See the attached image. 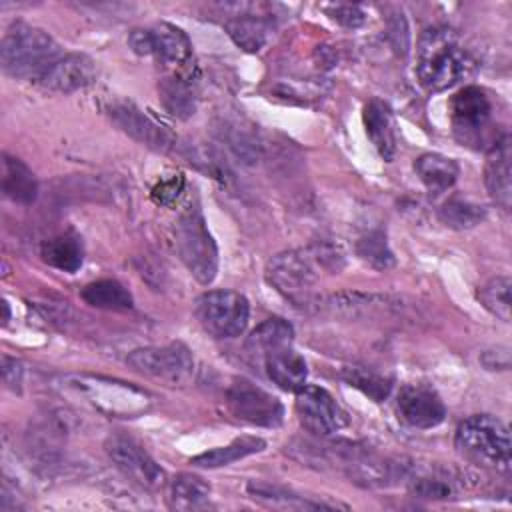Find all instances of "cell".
<instances>
[{
    "label": "cell",
    "mask_w": 512,
    "mask_h": 512,
    "mask_svg": "<svg viewBox=\"0 0 512 512\" xmlns=\"http://www.w3.org/2000/svg\"><path fill=\"white\" fill-rule=\"evenodd\" d=\"M188 158H190V162H192L198 170L206 172L208 176H212V178H216V180H220V182H226V180L230 178V172H228L226 162H224L212 148L196 146L194 150H190Z\"/></svg>",
    "instance_id": "obj_37"
},
{
    "label": "cell",
    "mask_w": 512,
    "mask_h": 512,
    "mask_svg": "<svg viewBox=\"0 0 512 512\" xmlns=\"http://www.w3.org/2000/svg\"><path fill=\"white\" fill-rule=\"evenodd\" d=\"M450 120L454 136L460 144L480 148L486 144L492 102L488 94L478 86H464L450 98Z\"/></svg>",
    "instance_id": "obj_9"
},
{
    "label": "cell",
    "mask_w": 512,
    "mask_h": 512,
    "mask_svg": "<svg viewBox=\"0 0 512 512\" xmlns=\"http://www.w3.org/2000/svg\"><path fill=\"white\" fill-rule=\"evenodd\" d=\"M456 482L448 474H420L412 478L410 490L418 498H432V500H442L454 496Z\"/></svg>",
    "instance_id": "obj_36"
},
{
    "label": "cell",
    "mask_w": 512,
    "mask_h": 512,
    "mask_svg": "<svg viewBox=\"0 0 512 512\" xmlns=\"http://www.w3.org/2000/svg\"><path fill=\"white\" fill-rule=\"evenodd\" d=\"M454 442L462 456L480 466L504 474L512 468L508 426L490 414H474L460 422Z\"/></svg>",
    "instance_id": "obj_4"
},
{
    "label": "cell",
    "mask_w": 512,
    "mask_h": 512,
    "mask_svg": "<svg viewBox=\"0 0 512 512\" xmlns=\"http://www.w3.org/2000/svg\"><path fill=\"white\" fill-rule=\"evenodd\" d=\"M362 120H364L366 134L374 144V148L378 150V154L386 162H392L396 156V132H394V118H392L390 106L378 98H372L364 106Z\"/></svg>",
    "instance_id": "obj_19"
},
{
    "label": "cell",
    "mask_w": 512,
    "mask_h": 512,
    "mask_svg": "<svg viewBox=\"0 0 512 512\" xmlns=\"http://www.w3.org/2000/svg\"><path fill=\"white\" fill-rule=\"evenodd\" d=\"M510 288L512 282L508 276H496L478 290L482 306L502 322H510Z\"/></svg>",
    "instance_id": "obj_34"
},
{
    "label": "cell",
    "mask_w": 512,
    "mask_h": 512,
    "mask_svg": "<svg viewBox=\"0 0 512 512\" xmlns=\"http://www.w3.org/2000/svg\"><path fill=\"white\" fill-rule=\"evenodd\" d=\"M2 194L16 204H32L38 196L34 172L10 154H2Z\"/></svg>",
    "instance_id": "obj_21"
},
{
    "label": "cell",
    "mask_w": 512,
    "mask_h": 512,
    "mask_svg": "<svg viewBox=\"0 0 512 512\" xmlns=\"http://www.w3.org/2000/svg\"><path fill=\"white\" fill-rule=\"evenodd\" d=\"M264 448H266V442L260 436H242V438L232 440L226 446H218V448H212L208 452H202V454L190 458V464H194L198 468H220V466H228L236 460H242L250 454H256Z\"/></svg>",
    "instance_id": "obj_26"
},
{
    "label": "cell",
    "mask_w": 512,
    "mask_h": 512,
    "mask_svg": "<svg viewBox=\"0 0 512 512\" xmlns=\"http://www.w3.org/2000/svg\"><path fill=\"white\" fill-rule=\"evenodd\" d=\"M0 372H2V380L4 384L14 390V392H20V384H22V374H24V368L22 364L16 360V358H10V356H2V366H0Z\"/></svg>",
    "instance_id": "obj_40"
},
{
    "label": "cell",
    "mask_w": 512,
    "mask_h": 512,
    "mask_svg": "<svg viewBox=\"0 0 512 512\" xmlns=\"http://www.w3.org/2000/svg\"><path fill=\"white\" fill-rule=\"evenodd\" d=\"M316 264L318 260L312 250H288L268 262L266 280L294 306H310L316 300L312 296V288L318 280Z\"/></svg>",
    "instance_id": "obj_6"
},
{
    "label": "cell",
    "mask_w": 512,
    "mask_h": 512,
    "mask_svg": "<svg viewBox=\"0 0 512 512\" xmlns=\"http://www.w3.org/2000/svg\"><path fill=\"white\" fill-rule=\"evenodd\" d=\"M96 78V64L90 56L72 52L56 58L38 78V84L52 92L70 94L86 88Z\"/></svg>",
    "instance_id": "obj_15"
},
{
    "label": "cell",
    "mask_w": 512,
    "mask_h": 512,
    "mask_svg": "<svg viewBox=\"0 0 512 512\" xmlns=\"http://www.w3.org/2000/svg\"><path fill=\"white\" fill-rule=\"evenodd\" d=\"M80 296L86 304L100 308V310L122 312V310H130L134 306V298L128 292V288L124 284H120L118 280H110V278L86 284L82 288Z\"/></svg>",
    "instance_id": "obj_29"
},
{
    "label": "cell",
    "mask_w": 512,
    "mask_h": 512,
    "mask_svg": "<svg viewBox=\"0 0 512 512\" xmlns=\"http://www.w3.org/2000/svg\"><path fill=\"white\" fill-rule=\"evenodd\" d=\"M226 406L238 420L254 426L276 428L284 420L282 402L274 394L244 378L234 380V384L226 390Z\"/></svg>",
    "instance_id": "obj_10"
},
{
    "label": "cell",
    "mask_w": 512,
    "mask_h": 512,
    "mask_svg": "<svg viewBox=\"0 0 512 512\" xmlns=\"http://www.w3.org/2000/svg\"><path fill=\"white\" fill-rule=\"evenodd\" d=\"M344 472L348 478L364 488H386L394 486L400 480L410 476V464L394 458L372 456L366 450H360L346 466Z\"/></svg>",
    "instance_id": "obj_16"
},
{
    "label": "cell",
    "mask_w": 512,
    "mask_h": 512,
    "mask_svg": "<svg viewBox=\"0 0 512 512\" xmlns=\"http://www.w3.org/2000/svg\"><path fill=\"white\" fill-rule=\"evenodd\" d=\"M438 216L448 228L468 230V228L478 226L486 218V210L480 204L452 198L442 204V208L438 210Z\"/></svg>",
    "instance_id": "obj_32"
},
{
    "label": "cell",
    "mask_w": 512,
    "mask_h": 512,
    "mask_svg": "<svg viewBox=\"0 0 512 512\" xmlns=\"http://www.w3.org/2000/svg\"><path fill=\"white\" fill-rule=\"evenodd\" d=\"M510 136L498 138L486 156L484 182L490 198L504 210L512 202V182H510Z\"/></svg>",
    "instance_id": "obj_18"
},
{
    "label": "cell",
    "mask_w": 512,
    "mask_h": 512,
    "mask_svg": "<svg viewBox=\"0 0 512 512\" xmlns=\"http://www.w3.org/2000/svg\"><path fill=\"white\" fill-rule=\"evenodd\" d=\"M164 108L176 118H190L196 112V86L188 76H166L158 84Z\"/></svg>",
    "instance_id": "obj_25"
},
{
    "label": "cell",
    "mask_w": 512,
    "mask_h": 512,
    "mask_svg": "<svg viewBox=\"0 0 512 512\" xmlns=\"http://www.w3.org/2000/svg\"><path fill=\"white\" fill-rule=\"evenodd\" d=\"M172 242L178 258L200 282L210 284L218 272V248L206 226L200 208H186L172 228Z\"/></svg>",
    "instance_id": "obj_5"
},
{
    "label": "cell",
    "mask_w": 512,
    "mask_h": 512,
    "mask_svg": "<svg viewBox=\"0 0 512 512\" xmlns=\"http://www.w3.org/2000/svg\"><path fill=\"white\" fill-rule=\"evenodd\" d=\"M106 454L114 466L138 486L158 490L166 484V474L160 464L136 440L128 436H112L106 440Z\"/></svg>",
    "instance_id": "obj_12"
},
{
    "label": "cell",
    "mask_w": 512,
    "mask_h": 512,
    "mask_svg": "<svg viewBox=\"0 0 512 512\" xmlns=\"http://www.w3.org/2000/svg\"><path fill=\"white\" fill-rule=\"evenodd\" d=\"M396 414L406 426L428 430L444 422L446 406L430 386L408 384L396 398Z\"/></svg>",
    "instance_id": "obj_14"
},
{
    "label": "cell",
    "mask_w": 512,
    "mask_h": 512,
    "mask_svg": "<svg viewBox=\"0 0 512 512\" xmlns=\"http://www.w3.org/2000/svg\"><path fill=\"white\" fill-rule=\"evenodd\" d=\"M222 136L244 162H254L258 158L260 140L252 128H246L238 122H226L222 128Z\"/></svg>",
    "instance_id": "obj_35"
},
{
    "label": "cell",
    "mask_w": 512,
    "mask_h": 512,
    "mask_svg": "<svg viewBox=\"0 0 512 512\" xmlns=\"http://www.w3.org/2000/svg\"><path fill=\"white\" fill-rule=\"evenodd\" d=\"M356 254L360 256V260H364L368 266H372L376 270H388L396 262V258L388 246L386 234L382 230H372V232L364 234L356 242Z\"/></svg>",
    "instance_id": "obj_33"
},
{
    "label": "cell",
    "mask_w": 512,
    "mask_h": 512,
    "mask_svg": "<svg viewBox=\"0 0 512 512\" xmlns=\"http://www.w3.org/2000/svg\"><path fill=\"white\" fill-rule=\"evenodd\" d=\"M196 318L214 338L240 336L250 318V304L234 290H210L196 300Z\"/></svg>",
    "instance_id": "obj_8"
},
{
    "label": "cell",
    "mask_w": 512,
    "mask_h": 512,
    "mask_svg": "<svg viewBox=\"0 0 512 512\" xmlns=\"http://www.w3.org/2000/svg\"><path fill=\"white\" fill-rule=\"evenodd\" d=\"M414 172L418 174L420 182L428 188V192L436 196L446 192L450 186H454V182L458 180L460 168L456 160L444 154L426 152L414 160Z\"/></svg>",
    "instance_id": "obj_22"
},
{
    "label": "cell",
    "mask_w": 512,
    "mask_h": 512,
    "mask_svg": "<svg viewBox=\"0 0 512 512\" xmlns=\"http://www.w3.org/2000/svg\"><path fill=\"white\" fill-rule=\"evenodd\" d=\"M296 414L300 426L316 438H326L348 424L346 412L332 394L320 386H304L296 392Z\"/></svg>",
    "instance_id": "obj_11"
},
{
    "label": "cell",
    "mask_w": 512,
    "mask_h": 512,
    "mask_svg": "<svg viewBox=\"0 0 512 512\" xmlns=\"http://www.w3.org/2000/svg\"><path fill=\"white\" fill-rule=\"evenodd\" d=\"M210 500V484L200 476L182 472L172 478L168 488V504L174 510L204 508Z\"/></svg>",
    "instance_id": "obj_28"
},
{
    "label": "cell",
    "mask_w": 512,
    "mask_h": 512,
    "mask_svg": "<svg viewBox=\"0 0 512 512\" xmlns=\"http://www.w3.org/2000/svg\"><path fill=\"white\" fill-rule=\"evenodd\" d=\"M62 384L84 404L110 418H136L154 404V396L148 390L102 374H66Z\"/></svg>",
    "instance_id": "obj_2"
},
{
    "label": "cell",
    "mask_w": 512,
    "mask_h": 512,
    "mask_svg": "<svg viewBox=\"0 0 512 512\" xmlns=\"http://www.w3.org/2000/svg\"><path fill=\"white\" fill-rule=\"evenodd\" d=\"M40 256L48 266L74 274L84 262V246L80 236L74 232H64L44 240L40 246Z\"/></svg>",
    "instance_id": "obj_23"
},
{
    "label": "cell",
    "mask_w": 512,
    "mask_h": 512,
    "mask_svg": "<svg viewBox=\"0 0 512 512\" xmlns=\"http://www.w3.org/2000/svg\"><path fill=\"white\" fill-rule=\"evenodd\" d=\"M324 10L334 22L346 28H358L366 20V14L356 4H330V6H324Z\"/></svg>",
    "instance_id": "obj_39"
},
{
    "label": "cell",
    "mask_w": 512,
    "mask_h": 512,
    "mask_svg": "<svg viewBox=\"0 0 512 512\" xmlns=\"http://www.w3.org/2000/svg\"><path fill=\"white\" fill-rule=\"evenodd\" d=\"M126 364L154 380H162L170 386H184L192 382L196 374V360L188 346L182 342H170L164 346H146L132 350L126 356Z\"/></svg>",
    "instance_id": "obj_7"
},
{
    "label": "cell",
    "mask_w": 512,
    "mask_h": 512,
    "mask_svg": "<svg viewBox=\"0 0 512 512\" xmlns=\"http://www.w3.org/2000/svg\"><path fill=\"white\" fill-rule=\"evenodd\" d=\"M184 186H186V178L180 172H176V174H172L168 178H162L152 188V200L156 204H160V206H172L182 196Z\"/></svg>",
    "instance_id": "obj_38"
},
{
    "label": "cell",
    "mask_w": 512,
    "mask_h": 512,
    "mask_svg": "<svg viewBox=\"0 0 512 512\" xmlns=\"http://www.w3.org/2000/svg\"><path fill=\"white\" fill-rule=\"evenodd\" d=\"M2 308H4V318H2V320H4V324H6V322L10 320V308H8V302H6V300H2Z\"/></svg>",
    "instance_id": "obj_41"
},
{
    "label": "cell",
    "mask_w": 512,
    "mask_h": 512,
    "mask_svg": "<svg viewBox=\"0 0 512 512\" xmlns=\"http://www.w3.org/2000/svg\"><path fill=\"white\" fill-rule=\"evenodd\" d=\"M248 494L266 504V506H274V508H288V510H330V508H338V504H326L322 500H314L310 496H300L292 490L280 488V486H272L266 482H248L246 486Z\"/></svg>",
    "instance_id": "obj_24"
},
{
    "label": "cell",
    "mask_w": 512,
    "mask_h": 512,
    "mask_svg": "<svg viewBox=\"0 0 512 512\" xmlns=\"http://www.w3.org/2000/svg\"><path fill=\"white\" fill-rule=\"evenodd\" d=\"M226 32L238 48L254 54L260 52L268 42L270 26L256 14H236L234 18L226 20Z\"/></svg>",
    "instance_id": "obj_27"
},
{
    "label": "cell",
    "mask_w": 512,
    "mask_h": 512,
    "mask_svg": "<svg viewBox=\"0 0 512 512\" xmlns=\"http://www.w3.org/2000/svg\"><path fill=\"white\" fill-rule=\"evenodd\" d=\"M416 76L430 92H442L464 80L474 60L464 50L456 34L448 28H430L418 40Z\"/></svg>",
    "instance_id": "obj_1"
},
{
    "label": "cell",
    "mask_w": 512,
    "mask_h": 512,
    "mask_svg": "<svg viewBox=\"0 0 512 512\" xmlns=\"http://www.w3.org/2000/svg\"><path fill=\"white\" fill-rule=\"evenodd\" d=\"M106 110L112 122L128 136L138 140L142 146L156 152H168L176 146L174 134L166 126L144 114L136 104L128 100H114L108 104Z\"/></svg>",
    "instance_id": "obj_13"
},
{
    "label": "cell",
    "mask_w": 512,
    "mask_h": 512,
    "mask_svg": "<svg viewBox=\"0 0 512 512\" xmlns=\"http://www.w3.org/2000/svg\"><path fill=\"white\" fill-rule=\"evenodd\" d=\"M294 328L284 318H268L264 320L248 338V350L252 354H264L272 348L292 344Z\"/></svg>",
    "instance_id": "obj_30"
},
{
    "label": "cell",
    "mask_w": 512,
    "mask_h": 512,
    "mask_svg": "<svg viewBox=\"0 0 512 512\" xmlns=\"http://www.w3.org/2000/svg\"><path fill=\"white\" fill-rule=\"evenodd\" d=\"M340 376L348 386L360 390L374 402H382L392 390V378L366 366H346L342 368Z\"/></svg>",
    "instance_id": "obj_31"
},
{
    "label": "cell",
    "mask_w": 512,
    "mask_h": 512,
    "mask_svg": "<svg viewBox=\"0 0 512 512\" xmlns=\"http://www.w3.org/2000/svg\"><path fill=\"white\" fill-rule=\"evenodd\" d=\"M58 42L42 28L16 22L0 44L2 70L14 78H40V74L60 58Z\"/></svg>",
    "instance_id": "obj_3"
},
{
    "label": "cell",
    "mask_w": 512,
    "mask_h": 512,
    "mask_svg": "<svg viewBox=\"0 0 512 512\" xmlns=\"http://www.w3.org/2000/svg\"><path fill=\"white\" fill-rule=\"evenodd\" d=\"M148 30H150V46H152L150 56H156L164 64H174V66L186 64L190 60L192 44L184 34V30L168 22H158L154 26H148Z\"/></svg>",
    "instance_id": "obj_20"
},
{
    "label": "cell",
    "mask_w": 512,
    "mask_h": 512,
    "mask_svg": "<svg viewBox=\"0 0 512 512\" xmlns=\"http://www.w3.org/2000/svg\"><path fill=\"white\" fill-rule=\"evenodd\" d=\"M266 376L284 392H298L306 386L308 366L304 356H300L292 344L272 348L262 354Z\"/></svg>",
    "instance_id": "obj_17"
}]
</instances>
